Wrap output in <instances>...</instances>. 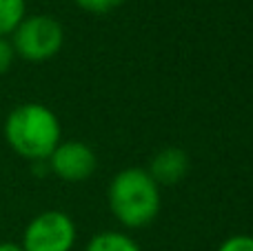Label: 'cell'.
<instances>
[{"label":"cell","instance_id":"5","mask_svg":"<svg viewBox=\"0 0 253 251\" xmlns=\"http://www.w3.org/2000/svg\"><path fill=\"white\" fill-rule=\"evenodd\" d=\"M47 167L65 182H84L96 173L98 156L83 140H62L47 158Z\"/></svg>","mask_w":253,"mask_h":251},{"label":"cell","instance_id":"9","mask_svg":"<svg viewBox=\"0 0 253 251\" xmlns=\"http://www.w3.org/2000/svg\"><path fill=\"white\" fill-rule=\"evenodd\" d=\"M76 4H78L83 11L87 13H109L114 11V9H118L120 4L125 2V0H74Z\"/></svg>","mask_w":253,"mask_h":251},{"label":"cell","instance_id":"11","mask_svg":"<svg viewBox=\"0 0 253 251\" xmlns=\"http://www.w3.org/2000/svg\"><path fill=\"white\" fill-rule=\"evenodd\" d=\"M13 60H16V51H13V47H11V40L0 38V76H4L11 69Z\"/></svg>","mask_w":253,"mask_h":251},{"label":"cell","instance_id":"2","mask_svg":"<svg viewBox=\"0 0 253 251\" xmlns=\"http://www.w3.org/2000/svg\"><path fill=\"white\" fill-rule=\"evenodd\" d=\"M109 211L126 229H142L160 213V187L147 169L129 167L118 171L107 189Z\"/></svg>","mask_w":253,"mask_h":251},{"label":"cell","instance_id":"6","mask_svg":"<svg viewBox=\"0 0 253 251\" xmlns=\"http://www.w3.org/2000/svg\"><path fill=\"white\" fill-rule=\"evenodd\" d=\"M147 171L158 187H173L189 173V156L180 147H162L149 160Z\"/></svg>","mask_w":253,"mask_h":251},{"label":"cell","instance_id":"7","mask_svg":"<svg viewBox=\"0 0 253 251\" xmlns=\"http://www.w3.org/2000/svg\"><path fill=\"white\" fill-rule=\"evenodd\" d=\"M84 251H142L140 245L123 231H100L87 243Z\"/></svg>","mask_w":253,"mask_h":251},{"label":"cell","instance_id":"1","mask_svg":"<svg viewBox=\"0 0 253 251\" xmlns=\"http://www.w3.org/2000/svg\"><path fill=\"white\" fill-rule=\"evenodd\" d=\"M4 140L20 158L44 163L62 142V125L42 102H22L4 120Z\"/></svg>","mask_w":253,"mask_h":251},{"label":"cell","instance_id":"8","mask_svg":"<svg viewBox=\"0 0 253 251\" xmlns=\"http://www.w3.org/2000/svg\"><path fill=\"white\" fill-rule=\"evenodd\" d=\"M27 16V0H0V38H9Z\"/></svg>","mask_w":253,"mask_h":251},{"label":"cell","instance_id":"4","mask_svg":"<svg viewBox=\"0 0 253 251\" xmlns=\"http://www.w3.org/2000/svg\"><path fill=\"white\" fill-rule=\"evenodd\" d=\"M76 236V222L69 213L49 209L31 218L22 231L20 245L25 251H71Z\"/></svg>","mask_w":253,"mask_h":251},{"label":"cell","instance_id":"12","mask_svg":"<svg viewBox=\"0 0 253 251\" xmlns=\"http://www.w3.org/2000/svg\"><path fill=\"white\" fill-rule=\"evenodd\" d=\"M0 251H25L20 243H0Z\"/></svg>","mask_w":253,"mask_h":251},{"label":"cell","instance_id":"10","mask_svg":"<svg viewBox=\"0 0 253 251\" xmlns=\"http://www.w3.org/2000/svg\"><path fill=\"white\" fill-rule=\"evenodd\" d=\"M218 251H253V236L249 234H236L227 238L218 247Z\"/></svg>","mask_w":253,"mask_h":251},{"label":"cell","instance_id":"3","mask_svg":"<svg viewBox=\"0 0 253 251\" xmlns=\"http://www.w3.org/2000/svg\"><path fill=\"white\" fill-rule=\"evenodd\" d=\"M9 40L16 58H22L27 62H47L60 53L65 44V29L53 16L34 13L22 18Z\"/></svg>","mask_w":253,"mask_h":251}]
</instances>
